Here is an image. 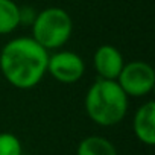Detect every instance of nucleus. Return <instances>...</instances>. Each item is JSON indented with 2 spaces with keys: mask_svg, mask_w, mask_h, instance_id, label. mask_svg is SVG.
Listing matches in <instances>:
<instances>
[{
  "mask_svg": "<svg viewBox=\"0 0 155 155\" xmlns=\"http://www.w3.org/2000/svg\"><path fill=\"white\" fill-rule=\"evenodd\" d=\"M132 128L135 137L143 144H155V104L152 101L143 104L135 111Z\"/></svg>",
  "mask_w": 155,
  "mask_h": 155,
  "instance_id": "obj_7",
  "label": "nucleus"
},
{
  "mask_svg": "<svg viewBox=\"0 0 155 155\" xmlns=\"http://www.w3.org/2000/svg\"><path fill=\"white\" fill-rule=\"evenodd\" d=\"M73 21L70 14L58 6L46 8L32 23V38L46 50L62 47L71 37Z\"/></svg>",
  "mask_w": 155,
  "mask_h": 155,
  "instance_id": "obj_3",
  "label": "nucleus"
},
{
  "mask_svg": "<svg viewBox=\"0 0 155 155\" xmlns=\"http://www.w3.org/2000/svg\"><path fill=\"white\" fill-rule=\"evenodd\" d=\"M21 23V9L14 0H0V35L14 32Z\"/></svg>",
  "mask_w": 155,
  "mask_h": 155,
  "instance_id": "obj_9",
  "label": "nucleus"
},
{
  "mask_svg": "<svg viewBox=\"0 0 155 155\" xmlns=\"http://www.w3.org/2000/svg\"><path fill=\"white\" fill-rule=\"evenodd\" d=\"M47 73L61 84H74L84 76L85 64L78 53L61 50L49 55Z\"/></svg>",
  "mask_w": 155,
  "mask_h": 155,
  "instance_id": "obj_5",
  "label": "nucleus"
},
{
  "mask_svg": "<svg viewBox=\"0 0 155 155\" xmlns=\"http://www.w3.org/2000/svg\"><path fill=\"white\" fill-rule=\"evenodd\" d=\"M23 146L17 135L11 132H0V155H21Z\"/></svg>",
  "mask_w": 155,
  "mask_h": 155,
  "instance_id": "obj_10",
  "label": "nucleus"
},
{
  "mask_svg": "<svg viewBox=\"0 0 155 155\" xmlns=\"http://www.w3.org/2000/svg\"><path fill=\"white\" fill-rule=\"evenodd\" d=\"M85 111L96 125L114 126L126 116L128 96L117 81L99 78L85 94Z\"/></svg>",
  "mask_w": 155,
  "mask_h": 155,
  "instance_id": "obj_2",
  "label": "nucleus"
},
{
  "mask_svg": "<svg viewBox=\"0 0 155 155\" xmlns=\"http://www.w3.org/2000/svg\"><path fill=\"white\" fill-rule=\"evenodd\" d=\"M49 53L32 37L8 41L0 52V71L15 88L31 90L47 73Z\"/></svg>",
  "mask_w": 155,
  "mask_h": 155,
  "instance_id": "obj_1",
  "label": "nucleus"
},
{
  "mask_svg": "<svg viewBox=\"0 0 155 155\" xmlns=\"http://www.w3.org/2000/svg\"><path fill=\"white\" fill-rule=\"evenodd\" d=\"M76 155H119V153L116 146L108 138L101 135H90L78 144Z\"/></svg>",
  "mask_w": 155,
  "mask_h": 155,
  "instance_id": "obj_8",
  "label": "nucleus"
},
{
  "mask_svg": "<svg viewBox=\"0 0 155 155\" xmlns=\"http://www.w3.org/2000/svg\"><path fill=\"white\" fill-rule=\"evenodd\" d=\"M93 64L99 78L116 81L125 65V61L117 47L111 44H104L96 49L93 56Z\"/></svg>",
  "mask_w": 155,
  "mask_h": 155,
  "instance_id": "obj_6",
  "label": "nucleus"
},
{
  "mask_svg": "<svg viewBox=\"0 0 155 155\" xmlns=\"http://www.w3.org/2000/svg\"><path fill=\"white\" fill-rule=\"evenodd\" d=\"M117 84L129 97H141L152 91L155 85V71L144 61H131L123 65Z\"/></svg>",
  "mask_w": 155,
  "mask_h": 155,
  "instance_id": "obj_4",
  "label": "nucleus"
}]
</instances>
